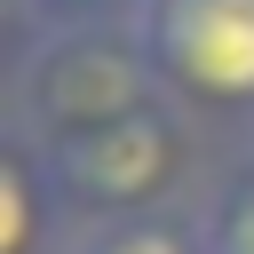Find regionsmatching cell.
Returning <instances> with one entry per match:
<instances>
[{"label":"cell","instance_id":"5b68a950","mask_svg":"<svg viewBox=\"0 0 254 254\" xmlns=\"http://www.w3.org/2000/svg\"><path fill=\"white\" fill-rule=\"evenodd\" d=\"M190 230H198V254H254V151L214 175V190L198 198Z\"/></svg>","mask_w":254,"mask_h":254},{"label":"cell","instance_id":"52a82bcc","mask_svg":"<svg viewBox=\"0 0 254 254\" xmlns=\"http://www.w3.org/2000/svg\"><path fill=\"white\" fill-rule=\"evenodd\" d=\"M24 24H103V16H135L143 0H16Z\"/></svg>","mask_w":254,"mask_h":254},{"label":"cell","instance_id":"7a4b0ae2","mask_svg":"<svg viewBox=\"0 0 254 254\" xmlns=\"http://www.w3.org/2000/svg\"><path fill=\"white\" fill-rule=\"evenodd\" d=\"M56 190L71 206V222H127V214H167V190L190 167V111L175 95L127 111L103 135H79L64 151H48Z\"/></svg>","mask_w":254,"mask_h":254},{"label":"cell","instance_id":"277c9868","mask_svg":"<svg viewBox=\"0 0 254 254\" xmlns=\"http://www.w3.org/2000/svg\"><path fill=\"white\" fill-rule=\"evenodd\" d=\"M64 222H71V206L56 190L48 151L8 127V151H0V254H40V238H56Z\"/></svg>","mask_w":254,"mask_h":254},{"label":"cell","instance_id":"3957f363","mask_svg":"<svg viewBox=\"0 0 254 254\" xmlns=\"http://www.w3.org/2000/svg\"><path fill=\"white\" fill-rule=\"evenodd\" d=\"M127 24L183 111H254V0H143Z\"/></svg>","mask_w":254,"mask_h":254},{"label":"cell","instance_id":"8992f818","mask_svg":"<svg viewBox=\"0 0 254 254\" xmlns=\"http://www.w3.org/2000/svg\"><path fill=\"white\" fill-rule=\"evenodd\" d=\"M64 254H198V230L175 214H127V222H79Z\"/></svg>","mask_w":254,"mask_h":254},{"label":"cell","instance_id":"6da1fadb","mask_svg":"<svg viewBox=\"0 0 254 254\" xmlns=\"http://www.w3.org/2000/svg\"><path fill=\"white\" fill-rule=\"evenodd\" d=\"M159 71L135 40L127 16L103 24H40L16 40V71H8V127L32 135L40 151H64L79 135L119 127L127 111L159 103Z\"/></svg>","mask_w":254,"mask_h":254}]
</instances>
